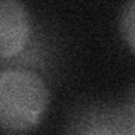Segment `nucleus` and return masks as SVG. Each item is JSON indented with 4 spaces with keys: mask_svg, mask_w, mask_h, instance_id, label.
Segmentation results:
<instances>
[{
    "mask_svg": "<svg viewBox=\"0 0 135 135\" xmlns=\"http://www.w3.org/2000/svg\"><path fill=\"white\" fill-rule=\"evenodd\" d=\"M29 14L17 0L0 2V54L3 59L17 54L29 36Z\"/></svg>",
    "mask_w": 135,
    "mask_h": 135,
    "instance_id": "nucleus-2",
    "label": "nucleus"
},
{
    "mask_svg": "<svg viewBox=\"0 0 135 135\" xmlns=\"http://www.w3.org/2000/svg\"><path fill=\"white\" fill-rule=\"evenodd\" d=\"M120 32L125 42L135 51V0L128 2L120 14Z\"/></svg>",
    "mask_w": 135,
    "mask_h": 135,
    "instance_id": "nucleus-3",
    "label": "nucleus"
},
{
    "mask_svg": "<svg viewBox=\"0 0 135 135\" xmlns=\"http://www.w3.org/2000/svg\"><path fill=\"white\" fill-rule=\"evenodd\" d=\"M130 120H132V123H133V127H135V98H133L132 108H130Z\"/></svg>",
    "mask_w": 135,
    "mask_h": 135,
    "instance_id": "nucleus-4",
    "label": "nucleus"
},
{
    "mask_svg": "<svg viewBox=\"0 0 135 135\" xmlns=\"http://www.w3.org/2000/svg\"><path fill=\"white\" fill-rule=\"evenodd\" d=\"M49 103L46 81L31 69L14 68L0 73V123L5 130L32 128Z\"/></svg>",
    "mask_w": 135,
    "mask_h": 135,
    "instance_id": "nucleus-1",
    "label": "nucleus"
}]
</instances>
